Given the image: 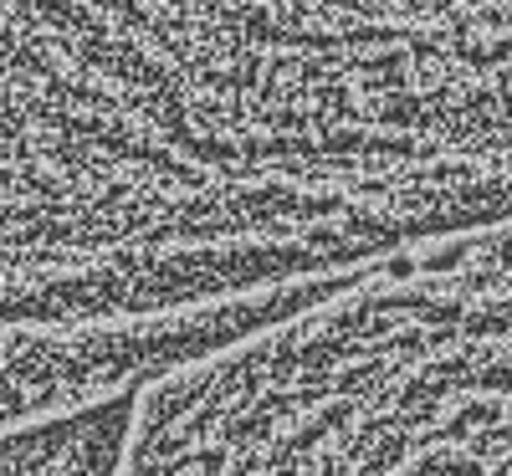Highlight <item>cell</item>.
Instances as JSON below:
<instances>
[{"mask_svg":"<svg viewBox=\"0 0 512 476\" xmlns=\"http://www.w3.org/2000/svg\"><path fill=\"white\" fill-rule=\"evenodd\" d=\"M144 395L118 476H512V226L318 282Z\"/></svg>","mask_w":512,"mask_h":476,"instance_id":"obj_1","label":"cell"},{"mask_svg":"<svg viewBox=\"0 0 512 476\" xmlns=\"http://www.w3.org/2000/svg\"><path fill=\"white\" fill-rule=\"evenodd\" d=\"M139 395L6 430V476H118L134 441Z\"/></svg>","mask_w":512,"mask_h":476,"instance_id":"obj_2","label":"cell"}]
</instances>
